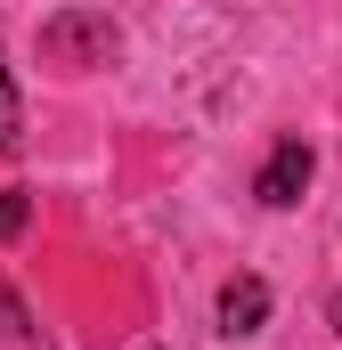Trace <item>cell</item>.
I'll return each mask as SVG.
<instances>
[{
	"instance_id": "2",
	"label": "cell",
	"mask_w": 342,
	"mask_h": 350,
	"mask_svg": "<svg viewBox=\"0 0 342 350\" xmlns=\"http://www.w3.org/2000/svg\"><path fill=\"white\" fill-rule=\"evenodd\" d=\"M310 172H318V155H310L302 139H277V147H269V163H261V179H253V196L269 204V212H293V204H302V187H310Z\"/></svg>"
},
{
	"instance_id": "7",
	"label": "cell",
	"mask_w": 342,
	"mask_h": 350,
	"mask_svg": "<svg viewBox=\"0 0 342 350\" xmlns=\"http://www.w3.org/2000/svg\"><path fill=\"white\" fill-rule=\"evenodd\" d=\"M334 334H342V293H334Z\"/></svg>"
},
{
	"instance_id": "6",
	"label": "cell",
	"mask_w": 342,
	"mask_h": 350,
	"mask_svg": "<svg viewBox=\"0 0 342 350\" xmlns=\"http://www.w3.org/2000/svg\"><path fill=\"white\" fill-rule=\"evenodd\" d=\"M0 334H8V342H33V334H41V326H33V310H25L8 285H0Z\"/></svg>"
},
{
	"instance_id": "1",
	"label": "cell",
	"mask_w": 342,
	"mask_h": 350,
	"mask_svg": "<svg viewBox=\"0 0 342 350\" xmlns=\"http://www.w3.org/2000/svg\"><path fill=\"white\" fill-rule=\"evenodd\" d=\"M114 41H122V33H114L106 8H57V16L41 25V57H49V66H106Z\"/></svg>"
},
{
	"instance_id": "5",
	"label": "cell",
	"mask_w": 342,
	"mask_h": 350,
	"mask_svg": "<svg viewBox=\"0 0 342 350\" xmlns=\"http://www.w3.org/2000/svg\"><path fill=\"white\" fill-rule=\"evenodd\" d=\"M25 220H33V196H25V187H0V245L25 237Z\"/></svg>"
},
{
	"instance_id": "3",
	"label": "cell",
	"mask_w": 342,
	"mask_h": 350,
	"mask_svg": "<svg viewBox=\"0 0 342 350\" xmlns=\"http://www.w3.org/2000/svg\"><path fill=\"white\" fill-rule=\"evenodd\" d=\"M261 318H269V285L261 277H228L220 285V334L237 342V334H261Z\"/></svg>"
},
{
	"instance_id": "8",
	"label": "cell",
	"mask_w": 342,
	"mask_h": 350,
	"mask_svg": "<svg viewBox=\"0 0 342 350\" xmlns=\"http://www.w3.org/2000/svg\"><path fill=\"white\" fill-rule=\"evenodd\" d=\"M139 350H163V342H139Z\"/></svg>"
},
{
	"instance_id": "4",
	"label": "cell",
	"mask_w": 342,
	"mask_h": 350,
	"mask_svg": "<svg viewBox=\"0 0 342 350\" xmlns=\"http://www.w3.org/2000/svg\"><path fill=\"white\" fill-rule=\"evenodd\" d=\"M16 131H25V106H16V82H8V57H0V155L16 147Z\"/></svg>"
}]
</instances>
